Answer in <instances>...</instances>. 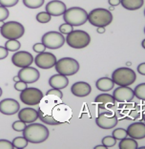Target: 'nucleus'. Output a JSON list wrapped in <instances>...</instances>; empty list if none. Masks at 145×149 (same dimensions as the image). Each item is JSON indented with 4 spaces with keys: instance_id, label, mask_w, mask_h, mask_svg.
<instances>
[{
    "instance_id": "obj_40",
    "label": "nucleus",
    "mask_w": 145,
    "mask_h": 149,
    "mask_svg": "<svg viewBox=\"0 0 145 149\" xmlns=\"http://www.w3.org/2000/svg\"><path fill=\"white\" fill-rule=\"evenodd\" d=\"M45 49H47V48H46L45 45H44V44H43L42 42H40V43H35V45L33 46V50L35 51V53H37V54L44 52Z\"/></svg>"
},
{
    "instance_id": "obj_35",
    "label": "nucleus",
    "mask_w": 145,
    "mask_h": 149,
    "mask_svg": "<svg viewBox=\"0 0 145 149\" xmlns=\"http://www.w3.org/2000/svg\"><path fill=\"white\" fill-rule=\"evenodd\" d=\"M10 12L6 7H3L0 5V21H5L9 17Z\"/></svg>"
},
{
    "instance_id": "obj_31",
    "label": "nucleus",
    "mask_w": 145,
    "mask_h": 149,
    "mask_svg": "<svg viewBox=\"0 0 145 149\" xmlns=\"http://www.w3.org/2000/svg\"><path fill=\"white\" fill-rule=\"evenodd\" d=\"M112 136L116 139V140H122V139L126 138L128 136L127 134V131L123 128H117V129H114L112 133Z\"/></svg>"
},
{
    "instance_id": "obj_46",
    "label": "nucleus",
    "mask_w": 145,
    "mask_h": 149,
    "mask_svg": "<svg viewBox=\"0 0 145 149\" xmlns=\"http://www.w3.org/2000/svg\"><path fill=\"white\" fill-rule=\"evenodd\" d=\"M13 80H15V82H16V81H19V80H20V79H19V77H18V76H15V77H13Z\"/></svg>"
},
{
    "instance_id": "obj_47",
    "label": "nucleus",
    "mask_w": 145,
    "mask_h": 149,
    "mask_svg": "<svg viewBox=\"0 0 145 149\" xmlns=\"http://www.w3.org/2000/svg\"><path fill=\"white\" fill-rule=\"evenodd\" d=\"M141 46H142L143 48L145 49V39H143L142 41H141Z\"/></svg>"
},
{
    "instance_id": "obj_4",
    "label": "nucleus",
    "mask_w": 145,
    "mask_h": 149,
    "mask_svg": "<svg viewBox=\"0 0 145 149\" xmlns=\"http://www.w3.org/2000/svg\"><path fill=\"white\" fill-rule=\"evenodd\" d=\"M67 44L73 49L86 48L91 42V36L88 33L81 30H73L65 38Z\"/></svg>"
},
{
    "instance_id": "obj_51",
    "label": "nucleus",
    "mask_w": 145,
    "mask_h": 149,
    "mask_svg": "<svg viewBox=\"0 0 145 149\" xmlns=\"http://www.w3.org/2000/svg\"><path fill=\"white\" fill-rule=\"evenodd\" d=\"M131 65V62H127V66H130Z\"/></svg>"
},
{
    "instance_id": "obj_19",
    "label": "nucleus",
    "mask_w": 145,
    "mask_h": 149,
    "mask_svg": "<svg viewBox=\"0 0 145 149\" xmlns=\"http://www.w3.org/2000/svg\"><path fill=\"white\" fill-rule=\"evenodd\" d=\"M18 118L26 123H32L38 118V111L33 108H23L18 111Z\"/></svg>"
},
{
    "instance_id": "obj_18",
    "label": "nucleus",
    "mask_w": 145,
    "mask_h": 149,
    "mask_svg": "<svg viewBox=\"0 0 145 149\" xmlns=\"http://www.w3.org/2000/svg\"><path fill=\"white\" fill-rule=\"evenodd\" d=\"M128 136L135 140H142L145 138V123H135L130 124L127 128Z\"/></svg>"
},
{
    "instance_id": "obj_12",
    "label": "nucleus",
    "mask_w": 145,
    "mask_h": 149,
    "mask_svg": "<svg viewBox=\"0 0 145 149\" xmlns=\"http://www.w3.org/2000/svg\"><path fill=\"white\" fill-rule=\"evenodd\" d=\"M113 97L117 102H130L135 97V94L129 86H119L114 90Z\"/></svg>"
},
{
    "instance_id": "obj_44",
    "label": "nucleus",
    "mask_w": 145,
    "mask_h": 149,
    "mask_svg": "<svg viewBox=\"0 0 145 149\" xmlns=\"http://www.w3.org/2000/svg\"><path fill=\"white\" fill-rule=\"evenodd\" d=\"M96 32L99 33H105V27H97Z\"/></svg>"
},
{
    "instance_id": "obj_16",
    "label": "nucleus",
    "mask_w": 145,
    "mask_h": 149,
    "mask_svg": "<svg viewBox=\"0 0 145 149\" xmlns=\"http://www.w3.org/2000/svg\"><path fill=\"white\" fill-rule=\"evenodd\" d=\"M67 10V7L65 3L60 1V0H53L47 3L45 11L51 15L52 16H60L63 15V13H65Z\"/></svg>"
},
{
    "instance_id": "obj_25",
    "label": "nucleus",
    "mask_w": 145,
    "mask_h": 149,
    "mask_svg": "<svg viewBox=\"0 0 145 149\" xmlns=\"http://www.w3.org/2000/svg\"><path fill=\"white\" fill-rule=\"evenodd\" d=\"M37 111H38V118L42 121L43 123L48 124V125H59L60 124L59 121L56 120L53 116L45 114L44 112L41 110V108Z\"/></svg>"
},
{
    "instance_id": "obj_29",
    "label": "nucleus",
    "mask_w": 145,
    "mask_h": 149,
    "mask_svg": "<svg viewBox=\"0 0 145 149\" xmlns=\"http://www.w3.org/2000/svg\"><path fill=\"white\" fill-rule=\"evenodd\" d=\"M135 97L140 100H145V83L139 84L134 90Z\"/></svg>"
},
{
    "instance_id": "obj_3",
    "label": "nucleus",
    "mask_w": 145,
    "mask_h": 149,
    "mask_svg": "<svg viewBox=\"0 0 145 149\" xmlns=\"http://www.w3.org/2000/svg\"><path fill=\"white\" fill-rule=\"evenodd\" d=\"M88 21L93 26L106 27L113 21V15L109 10L103 8H97L92 10L88 13Z\"/></svg>"
},
{
    "instance_id": "obj_14",
    "label": "nucleus",
    "mask_w": 145,
    "mask_h": 149,
    "mask_svg": "<svg viewBox=\"0 0 145 149\" xmlns=\"http://www.w3.org/2000/svg\"><path fill=\"white\" fill-rule=\"evenodd\" d=\"M20 104L17 100L13 99H4L0 101V113L7 116H12L18 113Z\"/></svg>"
},
{
    "instance_id": "obj_39",
    "label": "nucleus",
    "mask_w": 145,
    "mask_h": 149,
    "mask_svg": "<svg viewBox=\"0 0 145 149\" xmlns=\"http://www.w3.org/2000/svg\"><path fill=\"white\" fill-rule=\"evenodd\" d=\"M27 87H28V84H27L26 82H24V81H22V80L16 81L15 84V89L16 91H19V92H21V91L26 89Z\"/></svg>"
},
{
    "instance_id": "obj_30",
    "label": "nucleus",
    "mask_w": 145,
    "mask_h": 149,
    "mask_svg": "<svg viewBox=\"0 0 145 149\" xmlns=\"http://www.w3.org/2000/svg\"><path fill=\"white\" fill-rule=\"evenodd\" d=\"M51 19H52V15H49L47 12H41L36 15V20L41 24H46L51 21Z\"/></svg>"
},
{
    "instance_id": "obj_13",
    "label": "nucleus",
    "mask_w": 145,
    "mask_h": 149,
    "mask_svg": "<svg viewBox=\"0 0 145 149\" xmlns=\"http://www.w3.org/2000/svg\"><path fill=\"white\" fill-rule=\"evenodd\" d=\"M17 76L19 77L20 80L29 84V83L36 82L40 77V73L38 72L37 69L28 66V67H24V68H21V70L18 72Z\"/></svg>"
},
{
    "instance_id": "obj_43",
    "label": "nucleus",
    "mask_w": 145,
    "mask_h": 149,
    "mask_svg": "<svg viewBox=\"0 0 145 149\" xmlns=\"http://www.w3.org/2000/svg\"><path fill=\"white\" fill-rule=\"evenodd\" d=\"M108 3L110 4V6H119L120 4V0H108Z\"/></svg>"
},
{
    "instance_id": "obj_9",
    "label": "nucleus",
    "mask_w": 145,
    "mask_h": 149,
    "mask_svg": "<svg viewBox=\"0 0 145 149\" xmlns=\"http://www.w3.org/2000/svg\"><path fill=\"white\" fill-rule=\"evenodd\" d=\"M41 42L44 44L46 48L51 50H56L61 48L64 45V43L66 42V40L61 33L52 31L43 35Z\"/></svg>"
},
{
    "instance_id": "obj_17",
    "label": "nucleus",
    "mask_w": 145,
    "mask_h": 149,
    "mask_svg": "<svg viewBox=\"0 0 145 149\" xmlns=\"http://www.w3.org/2000/svg\"><path fill=\"white\" fill-rule=\"evenodd\" d=\"M71 92L76 97H84L89 96L92 92V87L89 83L85 82V81H77V82L74 83L72 87H71Z\"/></svg>"
},
{
    "instance_id": "obj_5",
    "label": "nucleus",
    "mask_w": 145,
    "mask_h": 149,
    "mask_svg": "<svg viewBox=\"0 0 145 149\" xmlns=\"http://www.w3.org/2000/svg\"><path fill=\"white\" fill-rule=\"evenodd\" d=\"M112 79L114 83L119 86H130L136 81L137 74L134 70L128 67H120L113 72Z\"/></svg>"
},
{
    "instance_id": "obj_1",
    "label": "nucleus",
    "mask_w": 145,
    "mask_h": 149,
    "mask_svg": "<svg viewBox=\"0 0 145 149\" xmlns=\"http://www.w3.org/2000/svg\"><path fill=\"white\" fill-rule=\"evenodd\" d=\"M22 132L23 137L29 143H41L43 141H47V139L50 136L48 128L41 123H30L29 125H27Z\"/></svg>"
},
{
    "instance_id": "obj_15",
    "label": "nucleus",
    "mask_w": 145,
    "mask_h": 149,
    "mask_svg": "<svg viewBox=\"0 0 145 149\" xmlns=\"http://www.w3.org/2000/svg\"><path fill=\"white\" fill-rule=\"evenodd\" d=\"M117 118L114 115H109L106 113L99 115L96 118V123L102 129H112L117 124Z\"/></svg>"
},
{
    "instance_id": "obj_53",
    "label": "nucleus",
    "mask_w": 145,
    "mask_h": 149,
    "mask_svg": "<svg viewBox=\"0 0 145 149\" xmlns=\"http://www.w3.org/2000/svg\"><path fill=\"white\" fill-rule=\"evenodd\" d=\"M143 120H145V114H144V115H143Z\"/></svg>"
},
{
    "instance_id": "obj_28",
    "label": "nucleus",
    "mask_w": 145,
    "mask_h": 149,
    "mask_svg": "<svg viewBox=\"0 0 145 149\" xmlns=\"http://www.w3.org/2000/svg\"><path fill=\"white\" fill-rule=\"evenodd\" d=\"M44 2L45 0H23V4L29 9H38Z\"/></svg>"
},
{
    "instance_id": "obj_6",
    "label": "nucleus",
    "mask_w": 145,
    "mask_h": 149,
    "mask_svg": "<svg viewBox=\"0 0 145 149\" xmlns=\"http://www.w3.org/2000/svg\"><path fill=\"white\" fill-rule=\"evenodd\" d=\"M55 67L57 73L66 77L74 76L79 71V63L73 57H62L56 60Z\"/></svg>"
},
{
    "instance_id": "obj_48",
    "label": "nucleus",
    "mask_w": 145,
    "mask_h": 149,
    "mask_svg": "<svg viewBox=\"0 0 145 149\" xmlns=\"http://www.w3.org/2000/svg\"><path fill=\"white\" fill-rule=\"evenodd\" d=\"M114 6H110V8L108 9V10H109V11H114Z\"/></svg>"
},
{
    "instance_id": "obj_37",
    "label": "nucleus",
    "mask_w": 145,
    "mask_h": 149,
    "mask_svg": "<svg viewBox=\"0 0 145 149\" xmlns=\"http://www.w3.org/2000/svg\"><path fill=\"white\" fill-rule=\"evenodd\" d=\"M46 95L47 96H56L57 97H59L60 100L63 97V94H62L61 91H60L59 89H55V88H52L51 90H49Z\"/></svg>"
},
{
    "instance_id": "obj_2",
    "label": "nucleus",
    "mask_w": 145,
    "mask_h": 149,
    "mask_svg": "<svg viewBox=\"0 0 145 149\" xmlns=\"http://www.w3.org/2000/svg\"><path fill=\"white\" fill-rule=\"evenodd\" d=\"M63 19L73 27L81 26L88 21V13L80 7H72L63 13Z\"/></svg>"
},
{
    "instance_id": "obj_41",
    "label": "nucleus",
    "mask_w": 145,
    "mask_h": 149,
    "mask_svg": "<svg viewBox=\"0 0 145 149\" xmlns=\"http://www.w3.org/2000/svg\"><path fill=\"white\" fill-rule=\"evenodd\" d=\"M9 55V51L7 50L5 47L0 46V60L6 58L7 56Z\"/></svg>"
},
{
    "instance_id": "obj_27",
    "label": "nucleus",
    "mask_w": 145,
    "mask_h": 149,
    "mask_svg": "<svg viewBox=\"0 0 145 149\" xmlns=\"http://www.w3.org/2000/svg\"><path fill=\"white\" fill-rule=\"evenodd\" d=\"M12 143L13 145V148H18V149H23L26 148L28 145L29 141L26 140L24 137H16L12 140Z\"/></svg>"
},
{
    "instance_id": "obj_21",
    "label": "nucleus",
    "mask_w": 145,
    "mask_h": 149,
    "mask_svg": "<svg viewBox=\"0 0 145 149\" xmlns=\"http://www.w3.org/2000/svg\"><path fill=\"white\" fill-rule=\"evenodd\" d=\"M96 86L99 91L108 92V91L113 89L114 86V83L112 79L105 77H100V79H97L96 82Z\"/></svg>"
},
{
    "instance_id": "obj_8",
    "label": "nucleus",
    "mask_w": 145,
    "mask_h": 149,
    "mask_svg": "<svg viewBox=\"0 0 145 149\" xmlns=\"http://www.w3.org/2000/svg\"><path fill=\"white\" fill-rule=\"evenodd\" d=\"M43 99V93L38 88L27 87L26 89L21 91L20 94V100L24 104L30 106L37 105Z\"/></svg>"
},
{
    "instance_id": "obj_32",
    "label": "nucleus",
    "mask_w": 145,
    "mask_h": 149,
    "mask_svg": "<svg viewBox=\"0 0 145 149\" xmlns=\"http://www.w3.org/2000/svg\"><path fill=\"white\" fill-rule=\"evenodd\" d=\"M101 143H102V144L104 145V146H106L107 148H110V147H113L116 145L117 140L113 136H106L102 139Z\"/></svg>"
},
{
    "instance_id": "obj_33",
    "label": "nucleus",
    "mask_w": 145,
    "mask_h": 149,
    "mask_svg": "<svg viewBox=\"0 0 145 149\" xmlns=\"http://www.w3.org/2000/svg\"><path fill=\"white\" fill-rule=\"evenodd\" d=\"M27 126L26 125V123H24V121H22V120H16L15 121V123H12V129L16 131V132H22L23 130L25 129V127Z\"/></svg>"
},
{
    "instance_id": "obj_7",
    "label": "nucleus",
    "mask_w": 145,
    "mask_h": 149,
    "mask_svg": "<svg viewBox=\"0 0 145 149\" xmlns=\"http://www.w3.org/2000/svg\"><path fill=\"white\" fill-rule=\"evenodd\" d=\"M0 33L6 39H18L25 33V28L17 21H9L0 28Z\"/></svg>"
},
{
    "instance_id": "obj_26",
    "label": "nucleus",
    "mask_w": 145,
    "mask_h": 149,
    "mask_svg": "<svg viewBox=\"0 0 145 149\" xmlns=\"http://www.w3.org/2000/svg\"><path fill=\"white\" fill-rule=\"evenodd\" d=\"M21 47V44L18 41V39H8V41L5 43V48L11 52H16Z\"/></svg>"
},
{
    "instance_id": "obj_11",
    "label": "nucleus",
    "mask_w": 145,
    "mask_h": 149,
    "mask_svg": "<svg viewBox=\"0 0 145 149\" xmlns=\"http://www.w3.org/2000/svg\"><path fill=\"white\" fill-rule=\"evenodd\" d=\"M12 62L16 67L24 68L33 64V56L31 53L26 52V51H18L12 56Z\"/></svg>"
},
{
    "instance_id": "obj_10",
    "label": "nucleus",
    "mask_w": 145,
    "mask_h": 149,
    "mask_svg": "<svg viewBox=\"0 0 145 149\" xmlns=\"http://www.w3.org/2000/svg\"><path fill=\"white\" fill-rule=\"evenodd\" d=\"M35 65L41 69H51L55 67L56 63V56L52 53L42 52L39 53L37 56L35 57Z\"/></svg>"
},
{
    "instance_id": "obj_24",
    "label": "nucleus",
    "mask_w": 145,
    "mask_h": 149,
    "mask_svg": "<svg viewBox=\"0 0 145 149\" xmlns=\"http://www.w3.org/2000/svg\"><path fill=\"white\" fill-rule=\"evenodd\" d=\"M119 147L120 149H137L139 148L137 141L133 138H124L120 140V143L119 144Z\"/></svg>"
},
{
    "instance_id": "obj_45",
    "label": "nucleus",
    "mask_w": 145,
    "mask_h": 149,
    "mask_svg": "<svg viewBox=\"0 0 145 149\" xmlns=\"http://www.w3.org/2000/svg\"><path fill=\"white\" fill-rule=\"evenodd\" d=\"M107 147L106 146H104L103 144H101V145H96V146L95 147V149H106Z\"/></svg>"
},
{
    "instance_id": "obj_38",
    "label": "nucleus",
    "mask_w": 145,
    "mask_h": 149,
    "mask_svg": "<svg viewBox=\"0 0 145 149\" xmlns=\"http://www.w3.org/2000/svg\"><path fill=\"white\" fill-rule=\"evenodd\" d=\"M13 145L8 140H0V149H12Z\"/></svg>"
},
{
    "instance_id": "obj_55",
    "label": "nucleus",
    "mask_w": 145,
    "mask_h": 149,
    "mask_svg": "<svg viewBox=\"0 0 145 149\" xmlns=\"http://www.w3.org/2000/svg\"><path fill=\"white\" fill-rule=\"evenodd\" d=\"M144 15H145V10H144Z\"/></svg>"
},
{
    "instance_id": "obj_49",
    "label": "nucleus",
    "mask_w": 145,
    "mask_h": 149,
    "mask_svg": "<svg viewBox=\"0 0 145 149\" xmlns=\"http://www.w3.org/2000/svg\"><path fill=\"white\" fill-rule=\"evenodd\" d=\"M4 21H0V28H1V27L3 26V25H4Z\"/></svg>"
},
{
    "instance_id": "obj_36",
    "label": "nucleus",
    "mask_w": 145,
    "mask_h": 149,
    "mask_svg": "<svg viewBox=\"0 0 145 149\" xmlns=\"http://www.w3.org/2000/svg\"><path fill=\"white\" fill-rule=\"evenodd\" d=\"M18 1L19 0H0V5L6 8H11L17 4Z\"/></svg>"
},
{
    "instance_id": "obj_42",
    "label": "nucleus",
    "mask_w": 145,
    "mask_h": 149,
    "mask_svg": "<svg viewBox=\"0 0 145 149\" xmlns=\"http://www.w3.org/2000/svg\"><path fill=\"white\" fill-rule=\"evenodd\" d=\"M137 72L142 76H145V62L140 63L139 66H137Z\"/></svg>"
},
{
    "instance_id": "obj_22",
    "label": "nucleus",
    "mask_w": 145,
    "mask_h": 149,
    "mask_svg": "<svg viewBox=\"0 0 145 149\" xmlns=\"http://www.w3.org/2000/svg\"><path fill=\"white\" fill-rule=\"evenodd\" d=\"M144 0H120V4L128 11H137L143 6Z\"/></svg>"
},
{
    "instance_id": "obj_20",
    "label": "nucleus",
    "mask_w": 145,
    "mask_h": 149,
    "mask_svg": "<svg viewBox=\"0 0 145 149\" xmlns=\"http://www.w3.org/2000/svg\"><path fill=\"white\" fill-rule=\"evenodd\" d=\"M69 84V79L61 74H53L49 79V85L55 89H65Z\"/></svg>"
},
{
    "instance_id": "obj_52",
    "label": "nucleus",
    "mask_w": 145,
    "mask_h": 149,
    "mask_svg": "<svg viewBox=\"0 0 145 149\" xmlns=\"http://www.w3.org/2000/svg\"><path fill=\"white\" fill-rule=\"evenodd\" d=\"M139 149H145V146H141V147L139 148Z\"/></svg>"
},
{
    "instance_id": "obj_34",
    "label": "nucleus",
    "mask_w": 145,
    "mask_h": 149,
    "mask_svg": "<svg viewBox=\"0 0 145 149\" xmlns=\"http://www.w3.org/2000/svg\"><path fill=\"white\" fill-rule=\"evenodd\" d=\"M73 30H74V27L66 22L59 26V33H61L62 35L63 33L64 35H68V33H70Z\"/></svg>"
},
{
    "instance_id": "obj_23",
    "label": "nucleus",
    "mask_w": 145,
    "mask_h": 149,
    "mask_svg": "<svg viewBox=\"0 0 145 149\" xmlns=\"http://www.w3.org/2000/svg\"><path fill=\"white\" fill-rule=\"evenodd\" d=\"M95 102L99 104V105H114L116 100H114L113 95H109V94H100L99 95L96 99H95Z\"/></svg>"
},
{
    "instance_id": "obj_50",
    "label": "nucleus",
    "mask_w": 145,
    "mask_h": 149,
    "mask_svg": "<svg viewBox=\"0 0 145 149\" xmlns=\"http://www.w3.org/2000/svg\"><path fill=\"white\" fill-rule=\"evenodd\" d=\"M2 94H3V91H2V89H1V87H0V97L2 96Z\"/></svg>"
},
{
    "instance_id": "obj_54",
    "label": "nucleus",
    "mask_w": 145,
    "mask_h": 149,
    "mask_svg": "<svg viewBox=\"0 0 145 149\" xmlns=\"http://www.w3.org/2000/svg\"><path fill=\"white\" fill-rule=\"evenodd\" d=\"M144 33H145V27H144Z\"/></svg>"
}]
</instances>
